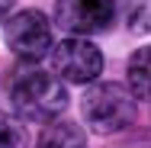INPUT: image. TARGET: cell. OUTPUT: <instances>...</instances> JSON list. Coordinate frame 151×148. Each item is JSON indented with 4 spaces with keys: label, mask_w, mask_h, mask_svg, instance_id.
<instances>
[{
    "label": "cell",
    "mask_w": 151,
    "mask_h": 148,
    "mask_svg": "<svg viewBox=\"0 0 151 148\" xmlns=\"http://www.w3.org/2000/svg\"><path fill=\"white\" fill-rule=\"evenodd\" d=\"M129 93L138 97V100H148L151 97V64H148V48L145 45L129 61Z\"/></svg>",
    "instance_id": "obj_7"
},
{
    "label": "cell",
    "mask_w": 151,
    "mask_h": 148,
    "mask_svg": "<svg viewBox=\"0 0 151 148\" xmlns=\"http://www.w3.org/2000/svg\"><path fill=\"white\" fill-rule=\"evenodd\" d=\"M3 39L16 58L39 61L52 52V23L42 10H19L16 16H6Z\"/></svg>",
    "instance_id": "obj_3"
},
{
    "label": "cell",
    "mask_w": 151,
    "mask_h": 148,
    "mask_svg": "<svg viewBox=\"0 0 151 148\" xmlns=\"http://www.w3.org/2000/svg\"><path fill=\"white\" fill-rule=\"evenodd\" d=\"M13 3H16V0H0V23H3L6 16H10V10H13Z\"/></svg>",
    "instance_id": "obj_9"
},
{
    "label": "cell",
    "mask_w": 151,
    "mask_h": 148,
    "mask_svg": "<svg viewBox=\"0 0 151 148\" xmlns=\"http://www.w3.org/2000/svg\"><path fill=\"white\" fill-rule=\"evenodd\" d=\"M10 100L19 122H55V116H61L68 106V90L55 74L42 68H23L13 77Z\"/></svg>",
    "instance_id": "obj_1"
},
{
    "label": "cell",
    "mask_w": 151,
    "mask_h": 148,
    "mask_svg": "<svg viewBox=\"0 0 151 148\" xmlns=\"http://www.w3.org/2000/svg\"><path fill=\"white\" fill-rule=\"evenodd\" d=\"M116 19V0H58L55 23L71 35L106 32Z\"/></svg>",
    "instance_id": "obj_5"
},
{
    "label": "cell",
    "mask_w": 151,
    "mask_h": 148,
    "mask_svg": "<svg viewBox=\"0 0 151 148\" xmlns=\"http://www.w3.org/2000/svg\"><path fill=\"white\" fill-rule=\"evenodd\" d=\"M35 148H87V142H84V132L77 122L58 119L42 129V135L35 139Z\"/></svg>",
    "instance_id": "obj_6"
},
{
    "label": "cell",
    "mask_w": 151,
    "mask_h": 148,
    "mask_svg": "<svg viewBox=\"0 0 151 148\" xmlns=\"http://www.w3.org/2000/svg\"><path fill=\"white\" fill-rule=\"evenodd\" d=\"M52 71L58 81L68 84H93L103 71V52L84 35H71L55 45L52 52Z\"/></svg>",
    "instance_id": "obj_4"
},
{
    "label": "cell",
    "mask_w": 151,
    "mask_h": 148,
    "mask_svg": "<svg viewBox=\"0 0 151 148\" xmlns=\"http://www.w3.org/2000/svg\"><path fill=\"white\" fill-rule=\"evenodd\" d=\"M81 116L96 135H116L135 119V97L116 81H100L81 97Z\"/></svg>",
    "instance_id": "obj_2"
},
{
    "label": "cell",
    "mask_w": 151,
    "mask_h": 148,
    "mask_svg": "<svg viewBox=\"0 0 151 148\" xmlns=\"http://www.w3.org/2000/svg\"><path fill=\"white\" fill-rule=\"evenodd\" d=\"M0 148H29L26 126H23L16 116L0 113Z\"/></svg>",
    "instance_id": "obj_8"
}]
</instances>
